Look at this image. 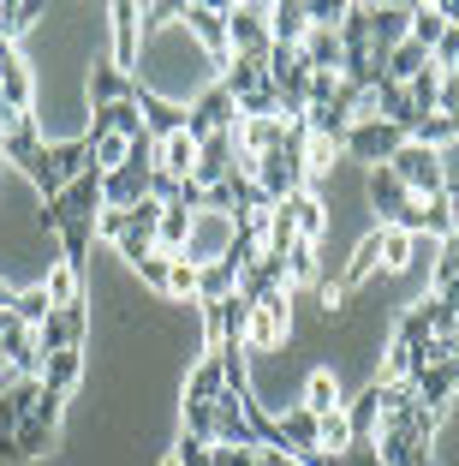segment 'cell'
<instances>
[{
  "mask_svg": "<svg viewBox=\"0 0 459 466\" xmlns=\"http://www.w3.org/2000/svg\"><path fill=\"white\" fill-rule=\"evenodd\" d=\"M298 407L304 412H316V419H328V412H340L346 400H340V377L328 365H316L311 377H304V395H298Z\"/></svg>",
  "mask_w": 459,
  "mask_h": 466,
  "instance_id": "cell-24",
  "label": "cell"
},
{
  "mask_svg": "<svg viewBox=\"0 0 459 466\" xmlns=\"http://www.w3.org/2000/svg\"><path fill=\"white\" fill-rule=\"evenodd\" d=\"M36 383L72 400V395H78V383H84V347H66V353H48V359H42V370H36Z\"/></svg>",
  "mask_w": 459,
  "mask_h": 466,
  "instance_id": "cell-17",
  "label": "cell"
},
{
  "mask_svg": "<svg viewBox=\"0 0 459 466\" xmlns=\"http://www.w3.org/2000/svg\"><path fill=\"white\" fill-rule=\"evenodd\" d=\"M108 30H114V66L125 72V78H137V66H144V6H132V0H120V6H108Z\"/></svg>",
  "mask_w": 459,
  "mask_h": 466,
  "instance_id": "cell-5",
  "label": "cell"
},
{
  "mask_svg": "<svg viewBox=\"0 0 459 466\" xmlns=\"http://www.w3.org/2000/svg\"><path fill=\"white\" fill-rule=\"evenodd\" d=\"M167 454H174V466H215V442H197V437H185V431H179V442Z\"/></svg>",
  "mask_w": 459,
  "mask_h": 466,
  "instance_id": "cell-33",
  "label": "cell"
},
{
  "mask_svg": "<svg viewBox=\"0 0 459 466\" xmlns=\"http://www.w3.org/2000/svg\"><path fill=\"white\" fill-rule=\"evenodd\" d=\"M55 311V305H48V293H42V281L36 288H18V299H13V323L18 329H42V317Z\"/></svg>",
  "mask_w": 459,
  "mask_h": 466,
  "instance_id": "cell-31",
  "label": "cell"
},
{
  "mask_svg": "<svg viewBox=\"0 0 459 466\" xmlns=\"http://www.w3.org/2000/svg\"><path fill=\"white\" fill-rule=\"evenodd\" d=\"M430 293L447 305H459V233L435 246V263H430Z\"/></svg>",
  "mask_w": 459,
  "mask_h": 466,
  "instance_id": "cell-25",
  "label": "cell"
},
{
  "mask_svg": "<svg viewBox=\"0 0 459 466\" xmlns=\"http://www.w3.org/2000/svg\"><path fill=\"white\" fill-rule=\"evenodd\" d=\"M376 233H382V269L388 275H405L418 263V233H405V228H376Z\"/></svg>",
  "mask_w": 459,
  "mask_h": 466,
  "instance_id": "cell-30",
  "label": "cell"
},
{
  "mask_svg": "<svg viewBox=\"0 0 459 466\" xmlns=\"http://www.w3.org/2000/svg\"><path fill=\"white\" fill-rule=\"evenodd\" d=\"M191 221H197V216H191L179 198H174V204H162V221H155V251H162V258H185Z\"/></svg>",
  "mask_w": 459,
  "mask_h": 466,
  "instance_id": "cell-20",
  "label": "cell"
},
{
  "mask_svg": "<svg viewBox=\"0 0 459 466\" xmlns=\"http://www.w3.org/2000/svg\"><path fill=\"white\" fill-rule=\"evenodd\" d=\"M311 36V18H304V0H281V6H269V42L274 48H293Z\"/></svg>",
  "mask_w": 459,
  "mask_h": 466,
  "instance_id": "cell-22",
  "label": "cell"
},
{
  "mask_svg": "<svg viewBox=\"0 0 459 466\" xmlns=\"http://www.w3.org/2000/svg\"><path fill=\"white\" fill-rule=\"evenodd\" d=\"M286 209H293V228H298V246H316L328 233V204L316 198V186H304V192L286 198Z\"/></svg>",
  "mask_w": 459,
  "mask_h": 466,
  "instance_id": "cell-18",
  "label": "cell"
},
{
  "mask_svg": "<svg viewBox=\"0 0 459 466\" xmlns=\"http://www.w3.org/2000/svg\"><path fill=\"white\" fill-rule=\"evenodd\" d=\"M13 299H18V288H13V281H0V311H13Z\"/></svg>",
  "mask_w": 459,
  "mask_h": 466,
  "instance_id": "cell-37",
  "label": "cell"
},
{
  "mask_svg": "<svg viewBox=\"0 0 459 466\" xmlns=\"http://www.w3.org/2000/svg\"><path fill=\"white\" fill-rule=\"evenodd\" d=\"M286 281H316V246H293L286 251Z\"/></svg>",
  "mask_w": 459,
  "mask_h": 466,
  "instance_id": "cell-35",
  "label": "cell"
},
{
  "mask_svg": "<svg viewBox=\"0 0 459 466\" xmlns=\"http://www.w3.org/2000/svg\"><path fill=\"white\" fill-rule=\"evenodd\" d=\"M233 293H239V269H233V263H203L197 269V311L233 299Z\"/></svg>",
  "mask_w": 459,
  "mask_h": 466,
  "instance_id": "cell-28",
  "label": "cell"
},
{
  "mask_svg": "<svg viewBox=\"0 0 459 466\" xmlns=\"http://www.w3.org/2000/svg\"><path fill=\"white\" fill-rule=\"evenodd\" d=\"M191 167H197V137H191V132L155 137V174H167V179H191Z\"/></svg>",
  "mask_w": 459,
  "mask_h": 466,
  "instance_id": "cell-23",
  "label": "cell"
},
{
  "mask_svg": "<svg viewBox=\"0 0 459 466\" xmlns=\"http://www.w3.org/2000/svg\"><path fill=\"white\" fill-rule=\"evenodd\" d=\"M376 263H382V233L370 228L364 239H358V251L346 258V269H340V288H346V299H352V288H364V281H370V269H376Z\"/></svg>",
  "mask_w": 459,
  "mask_h": 466,
  "instance_id": "cell-27",
  "label": "cell"
},
{
  "mask_svg": "<svg viewBox=\"0 0 459 466\" xmlns=\"http://www.w3.org/2000/svg\"><path fill=\"white\" fill-rule=\"evenodd\" d=\"M447 365H454V377H459V353H454V359H447Z\"/></svg>",
  "mask_w": 459,
  "mask_h": 466,
  "instance_id": "cell-39",
  "label": "cell"
},
{
  "mask_svg": "<svg viewBox=\"0 0 459 466\" xmlns=\"http://www.w3.org/2000/svg\"><path fill=\"white\" fill-rule=\"evenodd\" d=\"M298 60L311 72H340V30H316L311 25V36L298 42Z\"/></svg>",
  "mask_w": 459,
  "mask_h": 466,
  "instance_id": "cell-29",
  "label": "cell"
},
{
  "mask_svg": "<svg viewBox=\"0 0 459 466\" xmlns=\"http://www.w3.org/2000/svg\"><path fill=\"white\" fill-rule=\"evenodd\" d=\"M286 126H293V120H239L233 144H239L244 162H257V156H269V150H281V144H286Z\"/></svg>",
  "mask_w": 459,
  "mask_h": 466,
  "instance_id": "cell-19",
  "label": "cell"
},
{
  "mask_svg": "<svg viewBox=\"0 0 459 466\" xmlns=\"http://www.w3.org/2000/svg\"><path fill=\"white\" fill-rule=\"evenodd\" d=\"M185 132L197 137V144H203V137H215V132H239V102H233L221 84H209V90L185 108Z\"/></svg>",
  "mask_w": 459,
  "mask_h": 466,
  "instance_id": "cell-7",
  "label": "cell"
},
{
  "mask_svg": "<svg viewBox=\"0 0 459 466\" xmlns=\"http://www.w3.org/2000/svg\"><path fill=\"white\" fill-rule=\"evenodd\" d=\"M405 96H412V108H418V114H435V102H442V66L430 60L418 78L405 84Z\"/></svg>",
  "mask_w": 459,
  "mask_h": 466,
  "instance_id": "cell-32",
  "label": "cell"
},
{
  "mask_svg": "<svg viewBox=\"0 0 459 466\" xmlns=\"http://www.w3.org/2000/svg\"><path fill=\"white\" fill-rule=\"evenodd\" d=\"M137 275H144V288H149V293H162V299H167V275H174V258L149 251V258L137 263Z\"/></svg>",
  "mask_w": 459,
  "mask_h": 466,
  "instance_id": "cell-34",
  "label": "cell"
},
{
  "mask_svg": "<svg viewBox=\"0 0 459 466\" xmlns=\"http://www.w3.org/2000/svg\"><path fill=\"white\" fill-rule=\"evenodd\" d=\"M334 96H340V72H311V108H323Z\"/></svg>",
  "mask_w": 459,
  "mask_h": 466,
  "instance_id": "cell-36",
  "label": "cell"
},
{
  "mask_svg": "<svg viewBox=\"0 0 459 466\" xmlns=\"http://www.w3.org/2000/svg\"><path fill=\"white\" fill-rule=\"evenodd\" d=\"M137 114H144V132L149 137H174V132H185V108H179V102H167L162 90H149L144 78H137Z\"/></svg>",
  "mask_w": 459,
  "mask_h": 466,
  "instance_id": "cell-11",
  "label": "cell"
},
{
  "mask_svg": "<svg viewBox=\"0 0 459 466\" xmlns=\"http://www.w3.org/2000/svg\"><path fill=\"white\" fill-rule=\"evenodd\" d=\"M84 90H90V108H120V102L137 96V78H125L114 60H95L90 78H84Z\"/></svg>",
  "mask_w": 459,
  "mask_h": 466,
  "instance_id": "cell-12",
  "label": "cell"
},
{
  "mask_svg": "<svg viewBox=\"0 0 459 466\" xmlns=\"http://www.w3.org/2000/svg\"><path fill=\"white\" fill-rule=\"evenodd\" d=\"M90 341V299L84 305H66V311H48L36 329V353H66V347H84Z\"/></svg>",
  "mask_w": 459,
  "mask_h": 466,
  "instance_id": "cell-9",
  "label": "cell"
},
{
  "mask_svg": "<svg viewBox=\"0 0 459 466\" xmlns=\"http://www.w3.org/2000/svg\"><path fill=\"white\" fill-rule=\"evenodd\" d=\"M274 425H281L286 454H311V449H323V419H316V412H304L298 400H293L286 412H274Z\"/></svg>",
  "mask_w": 459,
  "mask_h": 466,
  "instance_id": "cell-16",
  "label": "cell"
},
{
  "mask_svg": "<svg viewBox=\"0 0 459 466\" xmlns=\"http://www.w3.org/2000/svg\"><path fill=\"white\" fill-rule=\"evenodd\" d=\"M269 6H227V55L269 60Z\"/></svg>",
  "mask_w": 459,
  "mask_h": 466,
  "instance_id": "cell-6",
  "label": "cell"
},
{
  "mask_svg": "<svg viewBox=\"0 0 459 466\" xmlns=\"http://www.w3.org/2000/svg\"><path fill=\"white\" fill-rule=\"evenodd\" d=\"M286 335H293V288H274L244 317V353H274L286 347Z\"/></svg>",
  "mask_w": 459,
  "mask_h": 466,
  "instance_id": "cell-3",
  "label": "cell"
},
{
  "mask_svg": "<svg viewBox=\"0 0 459 466\" xmlns=\"http://www.w3.org/2000/svg\"><path fill=\"white\" fill-rule=\"evenodd\" d=\"M13 329H18V323H13V311H0V341H6Z\"/></svg>",
  "mask_w": 459,
  "mask_h": 466,
  "instance_id": "cell-38",
  "label": "cell"
},
{
  "mask_svg": "<svg viewBox=\"0 0 459 466\" xmlns=\"http://www.w3.org/2000/svg\"><path fill=\"white\" fill-rule=\"evenodd\" d=\"M412 395H418V407H430L435 419H442V412L454 407V395H459V377H454V365H424L418 377H412Z\"/></svg>",
  "mask_w": 459,
  "mask_h": 466,
  "instance_id": "cell-15",
  "label": "cell"
},
{
  "mask_svg": "<svg viewBox=\"0 0 459 466\" xmlns=\"http://www.w3.org/2000/svg\"><path fill=\"white\" fill-rule=\"evenodd\" d=\"M95 209H102V174H95V167H84L72 186H60V198H48V204H42L36 228L55 239L66 221H95Z\"/></svg>",
  "mask_w": 459,
  "mask_h": 466,
  "instance_id": "cell-2",
  "label": "cell"
},
{
  "mask_svg": "<svg viewBox=\"0 0 459 466\" xmlns=\"http://www.w3.org/2000/svg\"><path fill=\"white\" fill-rule=\"evenodd\" d=\"M364 198H370V209H376V228H400L405 209H412V192H405L388 167H370L364 174Z\"/></svg>",
  "mask_w": 459,
  "mask_h": 466,
  "instance_id": "cell-10",
  "label": "cell"
},
{
  "mask_svg": "<svg viewBox=\"0 0 459 466\" xmlns=\"http://www.w3.org/2000/svg\"><path fill=\"white\" fill-rule=\"evenodd\" d=\"M90 281H84V275H72L66 263H48V275H42V293H48V305H55V311H66V305H84L90 299Z\"/></svg>",
  "mask_w": 459,
  "mask_h": 466,
  "instance_id": "cell-26",
  "label": "cell"
},
{
  "mask_svg": "<svg viewBox=\"0 0 459 466\" xmlns=\"http://www.w3.org/2000/svg\"><path fill=\"white\" fill-rule=\"evenodd\" d=\"M382 400H388V383H376V377H370V383H364V395L340 407V412H346L352 442H370V437H376V425H382Z\"/></svg>",
  "mask_w": 459,
  "mask_h": 466,
  "instance_id": "cell-14",
  "label": "cell"
},
{
  "mask_svg": "<svg viewBox=\"0 0 459 466\" xmlns=\"http://www.w3.org/2000/svg\"><path fill=\"white\" fill-rule=\"evenodd\" d=\"M179 25L191 30V36L203 42V48H209V60H215V72L227 66V6H209V0H185V6H179Z\"/></svg>",
  "mask_w": 459,
  "mask_h": 466,
  "instance_id": "cell-8",
  "label": "cell"
},
{
  "mask_svg": "<svg viewBox=\"0 0 459 466\" xmlns=\"http://www.w3.org/2000/svg\"><path fill=\"white\" fill-rule=\"evenodd\" d=\"M162 466H174V454H167V461H162Z\"/></svg>",
  "mask_w": 459,
  "mask_h": 466,
  "instance_id": "cell-40",
  "label": "cell"
},
{
  "mask_svg": "<svg viewBox=\"0 0 459 466\" xmlns=\"http://www.w3.org/2000/svg\"><path fill=\"white\" fill-rule=\"evenodd\" d=\"M388 174L400 179L412 198H424V204H430V198H447V150H424V144L405 137L400 150H394Z\"/></svg>",
  "mask_w": 459,
  "mask_h": 466,
  "instance_id": "cell-1",
  "label": "cell"
},
{
  "mask_svg": "<svg viewBox=\"0 0 459 466\" xmlns=\"http://www.w3.org/2000/svg\"><path fill=\"white\" fill-rule=\"evenodd\" d=\"M221 395H227V370H221L215 353H203L197 365L185 370V400H179V407H215Z\"/></svg>",
  "mask_w": 459,
  "mask_h": 466,
  "instance_id": "cell-13",
  "label": "cell"
},
{
  "mask_svg": "<svg viewBox=\"0 0 459 466\" xmlns=\"http://www.w3.org/2000/svg\"><path fill=\"white\" fill-rule=\"evenodd\" d=\"M400 144H405V132H400L394 120H352L346 137H340V150L364 167V174H370V167H388Z\"/></svg>",
  "mask_w": 459,
  "mask_h": 466,
  "instance_id": "cell-4",
  "label": "cell"
},
{
  "mask_svg": "<svg viewBox=\"0 0 459 466\" xmlns=\"http://www.w3.org/2000/svg\"><path fill=\"white\" fill-rule=\"evenodd\" d=\"M90 167V137H48V174L60 179V186H72V179Z\"/></svg>",
  "mask_w": 459,
  "mask_h": 466,
  "instance_id": "cell-21",
  "label": "cell"
}]
</instances>
